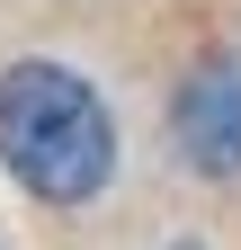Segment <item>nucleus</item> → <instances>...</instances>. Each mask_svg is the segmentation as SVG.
Returning <instances> with one entry per match:
<instances>
[{"mask_svg": "<svg viewBox=\"0 0 241 250\" xmlns=\"http://www.w3.org/2000/svg\"><path fill=\"white\" fill-rule=\"evenodd\" d=\"M179 143L197 152V170H241V72H197L179 99Z\"/></svg>", "mask_w": 241, "mask_h": 250, "instance_id": "obj_2", "label": "nucleus"}, {"mask_svg": "<svg viewBox=\"0 0 241 250\" xmlns=\"http://www.w3.org/2000/svg\"><path fill=\"white\" fill-rule=\"evenodd\" d=\"M0 170L45 206H89L116 179V116L63 62L0 72Z\"/></svg>", "mask_w": 241, "mask_h": 250, "instance_id": "obj_1", "label": "nucleus"}]
</instances>
